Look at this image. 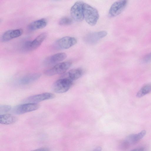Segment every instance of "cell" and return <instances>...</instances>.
I'll use <instances>...</instances> for the list:
<instances>
[{"mask_svg": "<svg viewBox=\"0 0 151 151\" xmlns=\"http://www.w3.org/2000/svg\"><path fill=\"white\" fill-rule=\"evenodd\" d=\"M84 19L90 25L94 26L99 18L97 10L88 4L84 3L83 6Z\"/></svg>", "mask_w": 151, "mask_h": 151, "instance_id": "cell-1", "label": "cell"}, {"mask_svg": "<svg viewBox=\"0 0 151 151\" xmlns=\"http://www.w3.org/2000/svg\"><path fill=\"white\" fill-rule=\"evenodd\" d=\"M73 83V81L68 77L62 78L54 83L52 89L56 93H64L70 89Z\"/></svg>", "mask_w": 151, "mask_h": 151, "instance_id": "cell-2", "label": "cell"}, {"mask_svg": "<svg viewBox=\"0 0 151 151\" xmlns=\"http://www.w3.org/2000/svg\"><path fill=\"white\" fill-rule=\"evenodd\" d=\"M72 64L71 62L68 61L60 63L45 70L44 74L48 76L63 74L69 69Z\"/></svg>", "mask_w": 151, "mask_h": 151, "instance_id": "cell-3", "label": "cell"}, {"mask_svg": "<svg viewBox=\"0 0 151 151\" xmlns=\"http://www.w3.org/2000/svg\"><path fill=\"white\" fill-rule=\"evenodd\" d=\"M84 3L82 1H77L71 8V16L72 19L76 22H80L84 19L83 6Z\"/></svg>", "mask_w": 151, "mask_h": 151, "instance_id": "cell-4", "label": "cell"}, {"mask_svg": "<svg viewBox=\"0 0 151 151\" xmlns=\"http://www.w3.org/2000/svg\"><path fill=\"white\" fill-rule=\"evenodd\" d=\"M47 36V33L43 32L32 41L26 42L24 45L23 49L26 51H31L37 48L42 44Z\"/></svg>", "mask_w": 151, "mask_h": 151, "instance_id": "cell-5", "label": "cell"}, {"mask_svg": "<svg viewBox=\"0 0 151 151\" xmlns=\"http://www.w3.org/2000/svg\"><path fill=\"white\" fill-rule=\"evenodd\" d=\"M127 3V1L126 0H118L114 2L109 9V16L113 17L119 15L125 8Z\"/></svg>", "mask_w": 151, "mask_h": 151, "instance_id": "cell-6", "label": "cell"}, {"mask_svg": "<svg viewBox=\"0 0 151 151\" xmlns=\"http://www.w3.org/2000/svg\"><path fill=\"white\" fill-rule=\"evenodd\" d=\"M39 107L37 103H24L15 106L13 109V112L17 114H21L36 110Z\"/></svg>", "mask_w": 151, "mask_h": 151, "instance_id": "cell-7", "label": "cell"}, {"mask_svg": "<svg viewBox=\"0 0 151 151\" xmlns=\"http://www.w3.org/2000/svg\"><path fill=\"white\" fill-rule=\"evenodd\" d=\"M55 97V95L50 93H45L30 96L23 101L25 103H37L41 101L52 99Z\"/></svg>", "mask_w": 151, "mask_h": 151, "instance_id": "cell-8", "label": "cell"}, {"mask_svg": "<svg viewBox=\"0 0 151 151\" xmlns=\"http://www.w3.org/2000/svg\"><path fill=\"white\" fill-rule=\"evenodd\" d=\"M107 34V32L105 31L92 32L86 35L84 38V40L87 43L93 44L105 37Z\"/></svg>", "mask_w": 151, "mask_h": 151, "instance_id": "cell-9", "label": "cell"}, {"mask_svg": "<svg viewBox=\"0 0 151 151\" xmlns=\"http://www.w3.org/2000/svg\"><path fill=\"white\" fill-rule=\"evenodd\" d=\"M77 43V40L74 37L65 36L57 41L56 45L59 48L66 49L75 45Z\"/></svg>", "mask_w": 151, "mask_h": 151, "instance_id": "cell-10", "label": "cell"}, {"mask_svg": "<svg viewBox=\"0 0 151 151\" xmlns=\"http://www.w3.org/2000/svg\"><path fill=\"white\" fill-rule=\"evenodd\" d=\"M66 57L65 53H57L47 58L43 61V64L46 66H54L63 61Z\"/></svg>", "mask_w": 151, "mask_h": 151, "instance_id": "cell-11", "label": "cell"}, {"mask_svg": "<svg viewBox=\"0 0 151 151\" xmlns=\"http://www.w3.org/2000/svg\"><path fill=\"white\" fill-rule=\"evenodd\" d=\"M23 30L21 29L9 30L5 32L2 35L1 40L3 42H7L14 38L21 36Z\"/></svg>", "mask_w": 151, "mask_h": 151, "instance_id": "cell-12", "label": "cell"}, {"mask_svg": "<svg viewBox=\"0 0 151 151\" xmlns=\"http://www.w3.org/2000/svg\"><path fill=\"white\" fill-rule=\"evenodd\" d=\"M146 134V131L144 130L137 134L129 135L122 142L127 147L129 144L135 143L141 139Z\"/></svg>", "mask_w": 151, "mask_h": 151, "instance_id": "cell-13", "label": "cell"}, {"mask_svg": "<svg viewBox=\"0 0 151 151\" xmlns=\"http://www.w3.org/2000/svg\"><path fill=\"white\" fill-rule=\"evenodd\" d=\"M41 76V74L39 73L29 74L21 78L19 81V83L22 85L28 84L37 80Z\"/></svg>", "mask_w": 151, "mask_h": 151, "instance_id": "cell-14", "label": "cell"}, {"mask_svg": "<svg viewBox=\"0 0 151 151\" xmlns=\"http://www.w3.org/2000/svg\"><path fill=\"white\" fill-rule=\"evenodd\" d=\"M47 24V20L45 18L33 21L28 26V29L31 31H34L42 29L45 27Z\"/></svg>", "mask_w": 151, "mask_h": 151, "instance_id": "cell-15", "label": "cell"}, {"mask_svg": "<svg viewBox=\"0 0 151 151\" xmlns=\"http://www.w3.org/2000/svg\"><path fill=\"white\" fill-rule=\"evenodd\" d=\"M17 118L14 115L9 114H1L0 115V123L1 124L8 125L15 122Z\"/></svg>", "mask_w": 151, "mask_h": 151, "instance_id": "cell-16", "label": "cell"}, {"mask_svg": "<svg viewBox=\"0 0 151 151\" xmlns=\"http://www.w3.org/2000/svg\"><path fill=\"white\" fill-rule=\"evenodd\" d=\"M83 70L81 68L72 69L68 72L67 77L73 81L81 77L83 75Z\"/></svg>", "mask_w": 151, "mask_h": 151, "instance_id": "cell-17", "label": "cell"}, {"mask_svg": "<svg viewBox=\"0 0 151 151\" xmlns=\"http://www.w3.org/2000/svg\"><path fill=\"white\" fill-rule=\"evenodd\" d=\"M151 92V84L145 85L139 90L137 94L138 97H141Z\"/></svg>", "mask_w": 151, "mask_h": 151, "instance_id": "cell-18", "label": "cell"}, {"mask_svg": "<svg viewBox=\"0 0 151 151\" xmlns=\"http://www.w3.org/2000/svg\"><path fill=\"white\" fill-rule=\"evenodd\" d=\"M73 22V19L70 17H62L59 20V24L61 26H68Z\"/></svg>", "mask_w": 151, "mask_h": 151, "instance_id": "cell-19", "label": "cell"}, {"mask_svg": "<svg viewBox=\"0 0 151 151\" xmlns=\"http://www.w3.org/2000/svg\"><path fill=\"white\" fill-rule=\"evenodd\" d=\"M11 109V107L9 105H3L0 106V114H5L9 111Z\"/></svg>", "mask_w": 151, "mask_h": 151, "instance_id": "cell-20", "label": "cell"}, {"mask_svg": "<svg viewBox=\"0 0 151 151\" xmlns=\"http://www.w3.org/2000/svg\"><path fill=\"white\" fill-rule=\"evenodd\" d=\"M143 60L146 63L151 61V52L146 55L144 57Z\"/></svg>", "mask_w": 151, "mask_h": 151, "instance_id": "cell-21", "label": "cell"}, {"mask_svg": "<svg viewBox=\"0 0 151 151\" xmlns=\"http://www.w3.org/2000/svg\"><path fill=\"white\" fill-rule=\"evenodd\" d=\"M30 151H50V149L47 147H42Z\"/></svg>", "mask_w": 151, "mask_h": 151, "instance_id": "cell-22", "label": "cell"}, {"mask_svg": "<svg viewBox=\"0 0 151 151\" xmlns=\"http://www.w3.org/2000/svg\"><path fill=\"white\" fill-rule=\"evenodd\" d=\"M131 151H145L144 148L141 147L134 149Z\"/></svg>", "mask_w": 151, "mask_h": 151, "instance_id": "cell-23", "label": "cell"}, {"mask_svg": "<svg viewBox=\"0 0 151 151\" xmlns=\"http://www.w3.org/2000/svg\"><path fill=\"white\" fill-rule=\"evenodd\" d=\"M101 147L99 146L97 147L91 151H101Z\"/></svg>", "mask_w": 151, "mask_h": 151, "instance_id": "cell-24", "label": "cell"}]
</instances>
